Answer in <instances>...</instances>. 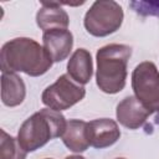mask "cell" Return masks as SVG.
Returning a JSON list of instances; mask_svg holds the SVG:
<instances>
[{"label":"cell","instance_id":"obj_17","mask_svg":"<svg viewBox=\"0 0 159 159\" xmlns=\"http://www.w3.org/2000/svg\"><path fill=\"white\" fill-rule=\"evenodd\" d=\"M117 159H124V158H117Z\"/></svg>","mask_w":159,"mask_h":159},{"label":"cell","instance_id":"obj_18","mask_svg":"<svg viewBox=\"0 0 159 159\" xmlns=\"http://www.w3.org/2000/svg\"><path fill=\"white\" fill-rule=\"evenodd\" d=\"M46 159H50V158H46Z\"/></svg>","mask_w":159,"mask_h":159},{"label":"cell","instance_id":"obj_2","mask_svg":"<svg viewBox=\"0 0 159 159\" xmlns=\"http://www.w3.org/2000/svg\"><path fill=\"white\" fill-rule=\"evenodd\" d=\"M130 55L132 48L119 43H109L97 51L96 81L101 91L114 94L124 88Z\"/></svg>","mask_w":159,"mask_h":159},{"label":"cell","instance_id":"obj_16","mask_svg":"<svg viewBox=\"0 0 159 159\" xmlns=\"http://www.w3.org/2000/svg\"><path fill=\"white\" fill-rule=\"evenodd\" d=\"M65 159H86V158H83L81 155H70V157H66Z\"/></svg>","mask_w":159,"mask_h":159},{"label":"cell","instance_id":"obj_1","mask_svg":"<svg viewBox=\"0 0 159 159\" xmlns=\"http://www.w3.org/2000/svg\"><path fill=\"white\" fill-rule=\"evenodd\" d=\"M52 62L43 46L29 37H17L7 41L0 53L2 73L24 72L37 77L46 73Z\"/></svg>","mask_w":159,"mask_h":159},{"label":"cell","instance_id":"obj_12","mask_svg":"<svg viewBox=\"0 0 159 159\" xmlns=\"http://www.w3.org/2000/svg\"><path fill=\"white\" fill-rule=\"evenodd\" d=\"M26 88L21 77L16 73L1 75V101L7 107H15L25 99Z\"/></svg>","mask_w":159,"mask_h":159},{"label":"cell","instance_id":"obj_5","mask_svg":"<svg viewBox=\"0 0 159 159\" xmlns=\"http://www.w3.org/2000/svg\"><path fill=\"white\" fill-rule=\"evenodd\" d=\"M132 87L137 99L152 113L159 114V71L153 62L145 61L134 68Z\"/></svg>","mask_w":159,"mask_h":159},{"label":"cell","instance_id":"obj_9","mask_svg":"<svg viewBox=\"0 0 159 159\" xmlns=\"http://www.w3.org/2000/svg\"><path fill=\"white\" fill-rule=\"evenodd\" d=\"M152 114L149 109H147L135 96L125 97L117 106V119L118 122L128 129H138L140 128Z\"/></svg>","mask_w":159,"mask_h":159},{"label":"cell","instance_id":"obj_11","mask_svg":"<svg viewBox=\"0 0 159 159\" xmlns=\"http://www.w3.org/2000/svg\"><path fill=\"white\" fill-rule=\"evenodd\" d=\"M93 73V63L91 53L86 48L76 50L68 60L67 75L78 84H86L91 81Z\"/></svg>","mask_w":159,"mask_h":159},{"label":"cell","instance_id":"obj_10","mask_svg":"<svg viewBox=\"0 0 159 159\" xmlns=\"http://www.w3.org/2000/svg\"><path fill=\"white\" fill-rule=\"evenodd\" d=\"M36 22L45 32L55 29H67L70 19L67 12L61 9V4L42 1V7L36 14Z\"/></svg>","mask_w":159,"mask_h":159},{"label":"cell","instance_id":"obj_14","mask_svg":"<svg viewBox=\"0 0 159 159\" xmlns=\"http://www.w3.org/2000/svg\"><path fill=\"white\" fill-rule=\"evenodd\" d=\"M27 152L20 145L19 140L1 129L0 159H26Z\"/></svg>","mask_w":159,"mask_h":159},{"label":"cell","instance_id":"obj_8","mask_svg":"<svg viewBox=\"0 0 159 159\" xmlns=\"http://www.w3.org/2000/svg\"><path fill=\"white\" fill-rule=\"evenodd\" d=\"M43 48L53 62L66 60L73 46V36L67 29L45 31L42 35Z\"/></svg>","mask_w":159,"mask_h":159},{"label":"cell","instance_id":"obj_6","mask_svg":"<svg viewBox=\"0 0 159 159\" xmlns=\"http://www.w3.org/2000/svg\"><path fill=\"white\" fill-rule=\"evenodd\" d=\"M84 94L86 89L82 84L75 82L68 75H62L43 91L41 99L47 108L61 112L82 101Z\"/></svg>","mask_w":159,"mask_h":159},{"label":"cell","instance_id":"obj_7","mask_svg":"<svg viewBox=\"0 0 159 159\" xmlns=\"http://www.w3.org/2000/svg\"><path fill=\"white\" fill-rule=\"evenodd\" d=\"M87 139L91 147L103 149L113 145L120 137L118 124L113 119L101 118L87 123Z\"/></svg>","mask_w":159,"mask_h":159},{"label":"cell","instance_id":"obj_4","mask_svg":"<svg viewBox=\"0 0 159 159\" xmlns=\"http://www.w3.org/2000/svg\"><path fill=\"white\" fill-rule=\"evenodd\" d=\"M122 6L113 0H98L84 15V27L87 32L96 37L108 36L116 32L123 22Z\"/></svg>","mask_w":159,"mask_h":159},{"label":"cell","instance_id":"obj_13","mask_svg":"<svg viewBox=\"0 0 159 159\" xmlns=\"http://www.w3.org/2000/svg\"><path fill=\"white\" fill-rule=\"evenodd\" d=\"M86 129H87V123L84 120L70 119L67 122L65 133L62 134L63 144L72 152L76 153L84 152L89 147Z\"/></svg>","mask_w":159,"mask_h":159},{"label":"cell","instance_id":"obj_15","mask_svg":"<svg viewBox=\"0 0 159 159\" xmlns=\"http://www.w3.org/2000/svg\"><path fill=\"white\" fill-rule=\"evenodd\" d=\"M130 6L140 15L159 16V1H132Z\"/></svg>","mask_w":159,"mask_h":159},{"label":"cell","instance_id":"obj_3","mask_svg":"<svg viewBox=\"0 0 159 159\" xmlns=\"http://www.w3.org/2000/svg\"><path fill=\"white\" fill-rule=\"evenodd\" d=\"M67 122L62 113L43 108L29 117L19 129L17 140L29 153L43 147L48 140L62 137Z\"/></svg>","mask_w":159,"mask_h":159}]
</instances>
